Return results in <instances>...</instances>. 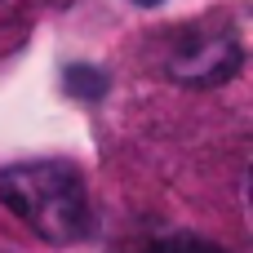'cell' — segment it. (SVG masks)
Segmentation results:
<instances>
[{"mask_svg":"<svg viewBox=\"0 0 253 253\" xmlns=\"http://www.w3.org/2000/svg\"><path fill=\"white\" fill-rule=\"evenodd\" d=\"M0 205L49 245H80L93 236L89 187L71 160H22L0 169Z\"/></svg>","mask_w":253,"mask_h":253,"instance_id":"6da1fadb","label":"cell"},{"mask_svg":"<svg viewBox=\"0 0 253 253\" xmlns=\"http://www.w3.org/2000/svg\"><path fill=\"white\" fill-rule=\"evenodd\" d=\"M165 76L178 80V84H191V89H213V84H227L240 76L245 67V44H240V31L227 27V22H213V18H200V22H187V27H173L169 44H165V58H160Z\"/></svg>","mask_w":253,"mask_h":253,"instance_id":"7a4b0ae2","label":"cell"},{"mask_svg":"<svg viewBox=\"0 0 253 253\" xmlns=\"http://www.w3.org/2000/svg\"><path fill=\"white\" fill-rule=\"evenodd\" d=\"M142 253H227V249L205 236H160V240H147Z\"/></svg>","mask_w":253,"mask_h":253,"instance_id":"3957f363","label":"cell"},{"mask_svg":"<svg viewBox=\"0 0 253 253\" xmlns=\"http://www.w3.org/2000/svg\"><path fill=\"white\" fill-rule=\"evenodd\" d=\"M67 84H71L76 93H84V98H98V93L107 89V80H102L98 71H89V67H71V71H67Z\"/></svg>","mask_w":253,"mask_h":253,"instance_id":"277c9868","label":"cell"},{"mask_svg":"<svg viewBox=\"0 0 253 253\" xmlns=\"http://www.w3.org/2000/svg\"><path fill=\"white\" fill-rule=\"evenodd\" d=\"M129 4H160V0H129Z\"/></svg>","mask_w":253,"mask_h":253,"instance_id":"5b68a950","label":"cell"}]
</instances>
